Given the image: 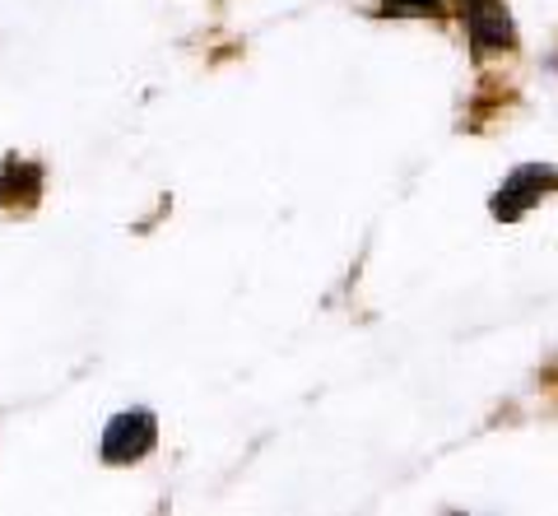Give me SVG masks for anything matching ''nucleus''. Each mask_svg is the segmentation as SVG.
<instances>
[{
	"mask_svg": "<svg viewBox=\"0 0 558 516\" xmlns=\"http://www.w3.org/2000/svg\"><path fill=\"white\" fill-rule=\"evenodd\" d=\"M43 196V168L38 163H5V177H0V205H33Z\"/></svg>",
	"mask_w": 558,
	"mask_h": 516,
	"instance_id": "obj_4",
	"label": "nucleus"
},
{
	"mask_svg": "<svg viewBox=\"0 0 558 516\" xmlns=\"http://www.w3.org/2000/svg\"><path fill=\"white\" fill-rule=\"evenodd\" d=\"M154 442H159V419L149 409H126L102 428V460L108 466H131V460L149 456Z\"/></svg>",
	"mask_w": 558,
	"mask_h": 516,
	"instance_id": "obj_1",
	"label": "nucleus"
},
{
	"mask_svg": "<svg viewBox=\"0 0 558 516\" xmlns=\"http://www.w3.org/2000/svg\"><path fill=\"white\" fill-rule=\"evenodd\" d=\"M470 47L480 51V57H494V51H508L517 42V28H512V14L502 0H470Z\"/></svg>",
	"mask_w": 558,
	"mask_h": 516,
	"instance_id": "obj_3",
	"label": "nucleus"
},
{
	"mask_svg": "<svg viewBox=\"0 0 558 516\" xmlns=\"http://www.w3.org/2000/svg\"><path fill=\"white\" fill-rule=\"evenodd\" d=\"M549 192H558V172L549 163H526V168H517L508 182L498 186V196H494V214L498 219H521L531 210V205H539Z\"/></svg>",
	"mask_w": 558,
	"mask_h": 516,
	"instance_id": "obj_2",
	"label": "nucleus"
},
{
	"mask_svg": "<svg viewBox=\"0 0 558 516\" xmlns=\"http://www.w3.org/2000/svg\"><path fill=\"white\" fill-rule=\"evenodd\" d=\"M387 5V14H428L438 10V0H381Z\"/></svg>",
	"mask_w": 558,
	"mask_h": 516,
	"instance_id": "obj_5",
	"label": "nucleus"
}]
</instances>
